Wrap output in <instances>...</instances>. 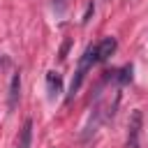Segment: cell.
Masks as SVG:
<instances>
[{"label": "cell", "instance_id": "6da1fadb", "mask_svg": "<svg viewBox=\"0 0 148 148\" xmlns=\"http://www.w3.org/2000/svg\"><path fill=\"white\" fill-rule=\"evenodd\" d=\"M141 123H143V113L141 111H132V116L127 120V148H139Z\"/></svg>", "mask_w": 148, "mask_h": 148}, {"label": "cell", "instance_id": "7a4b0ae2", "mask_svg": "<svg viewBox=\"0 0 148 148\" xmlns=\"http://www.w3.org/2000/svg\"><path fill=\"white\" fill-rule=\"evenodd\" d=\"M116 49H118V42H116V37H104V39L97 44V62H104V60H109V58L116 53Z\"/></svg>", "mask_w": 148, "mask_h": 148}, {"label": "cell", "instance_id": "3957f363", "mask_svg": "<svg viewBox=\"0 0 148 148\" xmlns=\"http://www.w3.org/2000/svg\"><path fill=\"white\" fill-rule=\"evenodd\" d=\"M46 88H49V97L56 99L60 92H62V79L58 72H49L46 74Z\"/></svg>", "mask_w": 148, "mask_h": 148}, {"label": "cell", "instance_id": "277c9868", "mask_svg": "<svg viewBox=\"0 0 148 148\" xmlns=\"http://www.w3.org/2000/svg\"><path fill=\"white\" fill-rule=\"evenodd\" d=\"M30 143H32V120L28 118V120L23 123L21 132H18V141H16V148H30Z\"/></svg>", "mask_w": 148, "mask_h": 148}, {"label": "cell", "instance_id": "5b68a950", "mask_svg": "<svg viewBox=\"0 0 148 148\" xmlns=\"http://www.w3.org/2000/svg\"><path fill=\"white\" fill-rule=\"evenodd\" d=\"M95 62H97V44H90V46H88V49L83 51V56H81V62H79V67L88 72V69H90V67H92Z\"/></svg>", "mask_w": 148, "mask_h": 148}, {"label": "cell", "instance_id": "8992f818", "mask_svg": "<svg viewBox=\"0 0 148 148\" xmlns=\"http://www.w3.org/2000/svg\"><path fill=\"white\" fill-rule=\"evenodd\" d=\"M18 95H21V74L16 72V74L12 76V83H9V109H14V106H16Z\"/></svg>", "mask_w": 148, "mask_h": 148}, {"label": "cell", "instance_id": "52a82bcc", "mask_svg": "<svg viewBox=\"0 0 148 148\" xmlns=\"http://www.w3.org/2000/svg\"><path fill=\"white\" fill-rule=\"evenodd\" d=\"M106 74H109L106 79H113L118 83H130L132 81V65H125V67H120L116 72H106Z\"/></svg>", "mask_w": 148, "mask_h": 148}, {"label": "cell", "instance_id": "ba28073f", "mask_svg": "<svg viewBox=\"0 0 148 148\" xmlns=\"http://www.w3.org/2000/svg\"><path fill=\"white\" fill-rule=\"evenodd\" d=\"M83 76H86V69H76V74H74V79H72V86H69V99L79 92V88H81V83H83Z\"/></svg>", "mask_w": 148, "mask_h": 148}, {"label": "cell", "instance_id": "9c48e42d", "mask_svg": "<svg viewBox=\"0 0 148 148\" xmlns=\"http://www.w3.org/2000/svg\"><path fill=\"white\" fill-rule=\"evenodd\" d=\"M92 14H95V5L90 2V5H88V9H86V14H83V18H81V23L86 25V23L90 21V16H92Z\"/></svg>", "mask_w": 148, "mask_h": 148}, {"label": "cell", "instance_id": "30bf717a", "mask_svg": "<svg viewBox=\"0 0 148 148\" xmlns=\"http://www.w3.org/2000/svg\"><path fill=\"white\" fill-rule=\"evenodd\" d=\"M53 7H56V12H62L67 7V0H53Z\"/></svg>", "mask_w": 148, "mask_h": 148}, {"label": "cell", "instance_id": "8fae6325", "mask_svg": "<svg viewBox=\"0 0 148 148\" xmlns=\"http://www.w3.org/2000/svg\"><path fill=\"white\" fill-rule=\"evenodd\" d=\"M67 49H69V42H65V44H62V49H60V60H65V56H67Z\"/></svg>", "mask_w": 148, "mask_h": 148}]
</instances>
